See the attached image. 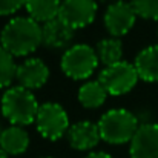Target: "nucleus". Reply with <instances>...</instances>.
Listing matches in <instances>:
<instances>
[{
	"mask_svg": "<svg viewBox=\"0 0 158 158\" xmlns=\"http://www.w3.org/2000/svg\"><path fill=\"white\" fill-rule=\"evenodd\" d=\"M0 158H9V155H8V154H6V152L2 149V148H0Z\"/></svg>",
	"mask_w": 158,
	"mask_h": 158,
	"instance_id": "nucleus-22",
	"label": "nucleus"
},
{
	"mask_svg": "<svg viewBox=\"0 0 158 158\" xmlns=\"http://www.w3.org/2000/svg\"><path fill=\"white\" fill-rule=\"evenodd\" d=\"M100 140L102 137L98 124L89 120L77 121L71 124L68 131V141L71 148H74L75 151H91L98 144Z\"/></svg>",
	"mask_w": 158,
	"mask_h": 158,
	"instance_id": "nucleus-11",
	"label": "nucleus"
},
{
	"mask_svg": "<svg viewBox=\"0 0 158 158\" xmlns=\"http://www.w3.org/2000/svg\"><path fill=\"white\" fill-rule=\"evenodd\" d=\"M42 43V26L29 15L11 19L0 34V45L14 57L34 52Z\"/></svg>",
	"mask_w": 158,
	"mask_h": 158,
	"instance_id": "nucleus-1",
	"label": "nucleus"
},
{
	"mask_svg": "<svg viewBox=\"0 0 158 158\" xmlns=\"http://www.w3.org/2000/svg\"><path fill=\"white\" fill-rule=\"evenodd\" d=\"M74 34H75V29L64 25L58 17L43 23L42 26L43 45H46L48 48H54V49H61V48L68 49V46L71 45L74 39Z\"/></svg>",
	"mask_w": 158,
	"mask_h": 158,
	"instance_id": "nucleus-12",
	"label": "nucleus"
},
{
	"mask_svg": "<svg viewBox=\"0 0 158 158\" xmlns=\"http://www.w3.org/2000/svg\"><path fill=\"white\" fill-rule=\"evenodd\" d=\"M109 94L106 92L105 86L98 81H86L78 89V102L80 105L88 109H97L106 102V97Z\"/></svg>",
	"mask_w": 158,
	"mask_h": 158,
	"instance_id": "nucleus-16",
	"label": "nucleus"
},
{
	"mask_svg": "<svg viewBox=\"0 0 158 158\" xmlns=\"http://www.w3.org/2000/svg\"><path fill=\"white\" fill-rule=\"evenodd\" d=\"M26 5V0H0V15H9Z\"/></svg>",
	"mask_w": 158,
	"mask_h": 158,
	"instance_id": "nucleus-20",
	"label": "nucleus"
},
{
	"mask_svg": "<svg viewBox=\"0 0 158 158\" xmlns=\"http://www.w3.org/2000/svg\"><path fill=\"white\" fill-rule=\"evenodd\" d=\"M61 0H26V11L35 22L46 23L58 17Z\"/></svg>",
	"mask_w": 158,
	"mask_h": 158,
	"instance_id": "nucleus-15",
	"label": "nucleus"
},
{
	"mask_svg": "<svg viewBox=\"0 0 158 158\" xmlns=\"http://www.w3.org/2000/svg\"><path fill=\"white\" fill-rule=\"evenodd\" d=\"M98 131L102 140L109 144L131 143L137 129L140 127L137 117L127 109H110L98 120Z\"/></svg>",
	"mask_w": 158,
	"mask_h": 158,
	"instance_id": "nucleus-3",
	"label": "nucleus"
},
{
	"mask_svg": "<svg viewBox=\"0 0 158 158\" xmlns=\"http://www.w3.org/2000/svg\"><path fill=\"white\" fill-rule=\"evenodd\" d=\"M138 72L134 63L118 61L112 66H106L98 75V81L105 86L109 95H123L129 92L138 81Z\"/></svg>",
	"mask_w": 158,
	"mask_h": 158,
	"instance_id": "nucleus-6",
	"label": "nucleus"
},
{
	"mask_svg": "<svg viewBox=\"0 0 158 158\" xmlns=\"http://www.w3.org/2000/svg\"><path fill=\"white\" fill-rule=\"evenodd\" d=\"M134 66L141 80L151 83L158 81V45L141 49L134 60Z\"/></svg>",
	"mask_w": 158,
	"mask_h": 158,
	"instance_id": "nucleus-14",
	"label": "nucleus"
},
{
	"mask_svg": "<svg viewBox=\"0 0 158 158\" xmlns=\"http://www.w3.org/2000/svg\"><path fill=\"white\" fill-rule=\"evenodd\" d=\"M15 74L17 64L14 61V55H11L0 45V88H8L15 78Z\"/></svg>",
	"mask_w": 158,
	"mask_h": 158,
	"instance_id": "nucleus-18",
	"label": "nucleus"
},
{
	"mask_svg": "<svg viewBox=\"0 0 158 158\" xmlns=\"http://www.w3.org/2000/svg\"><path fill=\"white\" fill-rule=\"evenodd\" d=\"M40 105L35 95L17 85L5 91L2 97V114L14 126H28L35 121Z\"/></svg>",
	"mask_w": 158,
	"mask_h": 158,
	"instance_id": "nucleus-2",
	"label": "nucleus"
},
{
	"mask_svg": "<svg viewBox=\"0 0 158 158\" xmlns=\"http://www.w3.org/2000/svg\"><path fill=\"white\" fill-rule=\"evenodd\" d=\"M137 15L148 19V20H158V0H131Z\"/></svg>",
	"mask_w": 158,
	"mask_h": 158,
	"instance_id": "nucleus-19",
	"label": "nucleus"
},
{
	"mask_svg": "<svg viewBox=\"0 0 158 158\" xmlns=\"http://www.w3.org/2000/svg\"><path fill=\"white\" fill-rule=\"evenodd\" d=\"M85 158H112L109 154L106 152H91L89 155H86Z\"/></svg>",
	"mask_w": 158,
	"mask_h": 158,
	"instance_id": "nucleus-21",
	"label": "nucleus"
},
{
	"mask_svg": "<svg viewBox=\"0 0 158 158\" xmlns=\"http://www.w3.org/2000/svg\"><path fill=\"white\" fill-rule=\"evenodd\" d=\"M97 15L95 0H61L58 19L72 29L85 28Z\"/></svg>",
	"mask_w": 158,
	"mask_h": 158,
	"instance_id": "nucleus-7",
	"label": "nucleus"
},
{
	"mask_svg": "<svg viewBox=\"0 0 158 158\" xmlns=\"http://www.w3.org/2000/svg\"><path fill=\"white\" fill-rule=\"evenodd\" d=\"M131 158H158V123L140 124L129 146Z\"/></svg>",
	"mask_w": 158,
	"mask_h": 158,
	"instance_id": "nucleus-9",
	"label": "nucleus"
},
{
	"mask_svg": "<svg viewBox=\"0 0 158 158\" xmlns=\"http://www.w3.org/2000/svg\"><path fill=\"white\" fill-rule=\"evenodd\" d=\"M49 78V68L40 58H28L17 66L15 80L26 89H39Z\"/></svg>",
	"mask_w": 158,
	"mask_h": 158,
	"instance_id": "nucleus-10",
	"label": "nucleus"
},
{
	"mask_svg": "<svg viewBox=\"0 0 158 158\" xmlns=\"http://www.w3.org/2000/svg\"><path fill=\"white\" fill-rule=\"evenodd\" d=\"M37 131L46 140L57 141L69 131V118L64 107L54 102H46L40 105L37 118H35Z\"/></svg>",
	"mask_w": 158,
	"mask_h": 158,
	"instance_id": "nucleus-5",
	"label": "nucleus"
},
{
	"mask_svg": "<svg viewBox=\"0 0 158 158\" xmlns=\"http://www.w3.org/2000/svg\"><path fill=\"white\" fill-rule=\"evenodd\" d=\"M95 52L98 57V61H102L105 66H112V64L121 61L123 43L117 37H106L97 43Z\"/></svg>",
	"mask_w": 158,
	"mask_h": 158,
	"instance_id": "nucleus-17",
	"label": "nucleus"
},
{
	"mask_svg": "<svg viewBox=\"0 0 158 158\" xmlns=\"http://www.w3.org/2000/svg\"><path fill=\"white\" fill-rule=\"evenodd\" d=\"M43 158H52V157H43Z\"/></svg>",
	"mask_w": 158,
	"mask_h": 158,
	"instance_id": "nucleus-23",
	"label": "nucleus"
},
{
	"mask_svg": "<svg viewBox=\"0 0 158 158\" xmlns=\"http://www.w3.org/2000/svg\"><path fill=\"white\" fill-rule=\"evenodd\" d=\"M137 12L131 2L118 0L107 6L105 11V26L110 37H121L127 34L135 25Z\"/></svg>",
	"mask_w": 158,
	"mask_h": 158,
	"instance_id": "nucleus-8",
	"label": "nucleus"
},
{
	"mask_svg": "<svg viewBox=\"0 0 158 158\" xmlns=\"http://www.w3.org/2000/svg\"><path fill=\"white\" fill-rule=\"evenodd\" d=\"M0 135H2V129H0Z\"/></svg>",
	"mask_w": 158,
	"mask_h": 158,
	"instance_id": "nucleus-24",
	"label": "nucleus"
},
{
	"mask_svg": "<svg viewBox=\"0 0 158 158\" xmlns=\"http://www.w3.org/2000/svg\"><path fill=\"white\" fill-rule=\"evenodd\" d=\"M29 146V134L23 126H8L2 131L0 148L8 155H20Z\"/></svg>",
	"mask_w": 158,
	"mask_h": 158,
	"instance_id": "nucleus-13",
	"label": "nucleus"
},
{
	"mask_svg": "<svg viewBox=\"0 0 158 158\" xmlns=\"http://www.w3.org/2000/svg\"><path fill=\"white\" fill-rule=\"evenodd\" d=\"M98 64V57L94 48L85 43L69 46L60 60V68L66 77L72 80H86L92 75Z\"/></svg>",
	"mask_w": 158,
	"mask_h": 158,
	"instance_id": "nucleus-4",
	"label": "nucleus"
}]
</instances>
